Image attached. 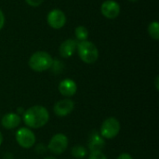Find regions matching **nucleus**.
<instances>
[{
  "instance_id": "obj_15",
  "label": "nucleus",
  "mask_w": 159,
  "mask_h": 159,
  "mask_svg": "<svg viewBox=\"0 0 159 159\" xmlns=\"http://www.w3.org/2000/svg\"><path fill=\"white\" fill-rule=\"evenodd\" d=\"M72 156L76 159H83L88 155V150L82 145H75L72 148Z\"/></svg>"
},
{
  "instance_id": "obj_6",
  "label": "nucleus",
  "mask_w": 159,
  "mask_h": 159,
  "mask_svg": "<svg viewBox=\"0 0 159 159\" xmlns=\"http://www.w3.org/2000/svg\"><path fill=\"white\" fill-rule=\"evenodd\" d=\"M15 138L18 144L24 149H30L35 144V135L28 128H20L18 129Z\"/></svg>"
},
{
  "instance_id": "obj_23",
  "label": "nucleus",
  "mask_w": 159,
  "mask_h": 159,
  "mask_svg": "<svg viewBox=\"0 0 159 159\" xmlns=\"http://www.w3.org/2000/svg\"><path fill=\"white\" fill-rule=\"evenodd\" d=\"M17 112H18V115H19V114H20V113H22V114H23V113H24V111H23V109H22V108H21V107H20V109H19V110H18V109H17Z\"/></svg>"
},
{
  "instance_id": "obj_1",
  "label": "nucleus",
  "mask_w": 159,
  "mask_h": 159,
  "mask_svg": "<svg viewBox=\"0 0 159 159\" xmlns=\"http://www.w3.org/2000/svg\"><path fill=\"white\" fill-rule=\"evenodd\" d=\"M22 119L28 128L40 129L48 122L49 113L48 109L42 105H34L24 111Z\"/></svg>"
},
{
  "instance_id": "obj_11",
  "label": "nucleus",
  "mask_w": 159,
  "mask_h": 159,
  "mask_svg": "<svg viewBox=\"0 0 159 159\" xmlns=\"http://www.w3.org/2000/svg\"><path fill=\"white\" fill-rule=\"evenodd\" d=\"M59 91L62 96H64L66 98L72 97L77 91V85L73 79L65 78V79H63V80H61L60 82V84H59Z\"/></svg>"
},
{
  "instance_id": "obj_21",
  "label": "nucleus",
  "mask_w": 159,
  "mask_h": 159,
  "mask_svg": "<svg viewBox=\"0 0 159 159\" xmlns=\"http://www.w3.org/2000/svg\"><path fill=\"white\" fill-rule=\"evenodd\" d=\"M117 159H133V158H132V157H131L129 154H128V153H123V154H121V155H119V156H118Z\"/></svg>"
},
{
  "instance_id": "obj_7",
  "label": "nucleus",
  "mask_w": 159,
  "mask_h": 159,
  "mask_svg": "<svg viewBox=\"0 0 159 159\" xmlns=\"http://www.w3.org/2000/svg\"><path fill=\"white\" fill-rule=\"evenodd\" d=\"M47 21H48V24L51 28L56 29V30L61 29L66 23L65 13L59 8L52 9L48 13Z\"/></svg>"
},
{
  "instance_id": "obj_12",
  "label": "nucleus",
  "mask_w": 159,
  "mask_h": 159,
  "mask_svg": "<svg viewBox=\"0 0 159 159\" xmlns=\"http://www.w3.org/2000/svg\"><path fill=\"white\" fill-rule=\"evenodd\" d=\"M21 118L16 113H7L1 119V125L6 129H13L20 126Z\"/></svg>"
},
{
  "instance_id": "obj_22",
  "label": "nucleus",
  "mask_w": 159,
  "mask_h": 159,
  "mask_svg": "<svg viewBox=\"0 0 159 159\" xmlns=\"http://www.w3.org/2000/svg\"><path fill=\"white\" fill-rule=\"evenodd\" d=\"M156 88H157V90H158L159 89V76L157 75V77H156Z\"/></svg>"
},
{
  "instance_id": "obj_8",
  "label": "nucleus",
  "mask_w": 159,
  "mask_h": 159,
  "mask_svg": "<svg viewBox=\"0 0 159 159\" xmlns=\"http://www.w3.org/2000/svg\"><path fill=\"white\" fill-rule=\"evenodd\" d=\"M121 11L120 5L115 0H105L101 6V12L106 19H116L119 16Z\"/></svg>"
},
{
  "instance_id": "obj_19",
  "label": "nucleus",
  "mask_w": 159,
  "mask_h": 159,
  "mask_svg": "<svg viewBox=\"0 0 159 159\" xmlns=\"http://www.w3.org/2000/svg\"><path fill=\"white\" fill-rule=\"evenodd\" d=\"M25 2H26L30 7H39V6L44 2V0H25Z\"/></svg>"
},
{
  "instance_id": "obj_13",
  "label": "nucleus",
  "mask_w": 159,
  "mask_h": 159,
  "mask_svg": "<svg viewBox=\"0 0 159 159\" xmlns=\"http://www.w3.org/2000/svg\"><path fill=\"white\" fill-rule=\"evenodd\" d=\"M105 146V141L97 131H93L89 139V149L90 152L101 151L102 152Z\"/></svg>"
},
{
  "instance_id": "obj_10",
  "label": "nucleus",
  "mask_w": 159,
  "mask_h": 159,
  "mask_svg": "<svg viewBox=\"0 0 159 159\" xmlns=\"http://www.w3.org/2000/svg\"><path fill=\"white\" fill-rule=\"evenodd\" d=\"M77 44H78V42L75 39L69 38V39L64 40L59 48V53H60L61 57H62L64 59H68V58L72 57L74 55V53L76 51Z\"/></svg>"
},
{
  "instance_id": "obj_25",
  "label": "nucleus",
  "mask_w": 159,
  "mask_h": 159,
  "mask_svg": "<svg viewBox=\"0 0 159 159\" xmlns=\"http://www.w3.org/2000/svg\"><path fill=\"white\" fill-rule=\"evenodd\" d=\"M43 159H56L55 157H45V158Z\"/></svg>"
},
{
  "instance_id": "obj_18",
  "label": "nucleus",
  "mask_w": 159,
  "mask_h": 159,
  "mask_svg": "<svg viewBox=\"0 0 159 159\" xmlns=\"http://www.w3.org/2000/svg\"><path fill=\"white\" fill-rule=\"evenodd\" d=\"M48 150V147L44 144V143H38L35 146V152L38 155H43L46 153V151Z\"/></svg>"
},
{
  "instance_id": "obj_2",
  "label": "nucleus",
  "mask_w": 159,
  "mask_h": 159,
  "mask_svg": "<svg viewBox=\"0 0 159 159\" xmlns=\"http://www.w3.org/2000/svg\"><path fill=\"white\" fill-rule=\"evenodd\" d=\"M54 60L52 56L46 51H36L33 53L28 61L29 67L34 72H45L52 67Z\"/></svg>"
},
{
  "instance_id": "obj_24",
  "label": "nucleus",
  "mask_w": 159,
  "mask_h": 159,
  "mask_svg": "<svg viewBox=\"0 0 159 159\" xmlns=\"http://www.w3.org/2000/svg\"><path fill=\"white\" fill-rule=\"evenodd\" d=\"M2 143H3V135H2V133L0 131V145L2 144Z\"/></svg>"
},
{
  "instance_id": "obj_3",
  "label": "nucleus",
  "mask_w": 159,
  "mask_h": 159,
  "mask_svg": "<svg viewBox=\"0 0 159 159\" xmlns=\"http://www.w3.org/2000/svg\"><path fill=\"white\" fill-rule=\"evenodd\" d=\"M76 49L81 61L87 64H92L99 59L98 48L91 41L85 40L78 42Z\"/></svg>"
},
{
  "instance_id": "obj_4",
  "label": "nucleus",
  "mask_w": 159,
  "mask_h": 159,
  "mask_svg": "<svg viewBox=\"0 0 159 159\" xmlns=\"http://www.w3.org/2000/svg\"><path fill=\"white\" fill-rule=\"evenodd\" d=\"M120 122L115 117H108L105 119L101 127L100 133L103 139L111 140L116 137L120 131Z\"/></svg>"
},
{
  "instance_id": "obj_9",
  "label": "nucleus",
  "mask_w": 159,
  "mask_h": 159,
  "mask_svg": "<svg viewBox=\"0 0 159 159\" xmlns=\"http://www.w3.org/2000/svg\"><path fill=\"white\" fill-rule=\"evenodd\" d=\"M75 108V102L69 98L58 101L54 105V113L57 116L64 117L70 115Z\"/></svg>"
},
{
  "instance_id": "obj_26",
  "label": "nucleus",
  "mask_w": 159,
  "mask_h": 159,
  "mask_svg": "<svg viewBox=\"0 0 159 159\" xmlns=\"http://www.w3.org/2000/svg\"><path fill=\"white\" fill-rule=\"evenodd\" d=\"M129 1H130V2H137L138 0H129Z\"/></svg>"
},
{
  "instance_id": "obj_20",
  "label": "nucleus",
  "mask_w": 159,
  "mask_h": 159,
  "mask_svg": "<svg viewBox=\"0 0 159 159\" xmlns=\"http://www.w3.org/2000/svg\"><path fill=\"white\" fill-rule=\"evenodd\" d=\"M4 25H5V15L3 10L0 8V31L3 29Z\"/></svg>"
},
{
  "instance_id": "obj_14",
  "label": "nucleus",
  "mask_w": 159,
  "mask_h": 159,
  "mask_svg": "<svg viewBox=\"0 0 159 159\" xmlns=\"http://www.w3.org/2000/svg\"><path fill=\"white\" fill-rule=\"evenodd\" d=\"M75 36L77 40L80 41H85L88 40L89 37V31L88 29L83 26V25H79L75 29Z\"/></svg>"
},
{
  "instance_id": "obj_17",
  "label": "nucleus",
  "mask_w": 159,
  "mask_h": 159,
  "mask_svg": "<svg viewBox=\"0 0 159 159\" xmlns=\"http://www.w3.org/2000/svg\"><path fill=\"white\" fill-rule=\"evenodd\" d=\"M89 159H108L107 157L101 151H94L90 152Z\"/></svg>"
},
{
  "instance_id": "obj_16",
  "label": "nucleus",
  "mask_w": 159,
  "mask_h": 159,
  "mask_svg": "<svg viewBox=\"0 0 159 159\" xmlns=\"http://www.w3.org/2000/svg\"><path fill=\"white\" fill-rule=\"evenodd\" d=\"M148 34L149 35L155 39V40H158L159 39V23L157 20H154L152 22L149 23L148 25Z\"/></svg>"
},
{
  "instance_id": "obj_5",
  "label": "nucleus",
  "mask_w": 159,
  "mask_h": 159,
  "mask_svg": "<svg viewBox=\"0 0 159 159\" xmlns=\"http://www.w3.org/2000/svg\"><path fill=\"white\" fill-rule=\"evenodd\" d=\"M68 143L69 141L67 136L62 133H58L50 139L47 147L50 153L54 155H61L68 148Z\"/></svg>"
}]
</instances>
